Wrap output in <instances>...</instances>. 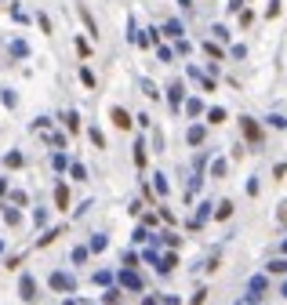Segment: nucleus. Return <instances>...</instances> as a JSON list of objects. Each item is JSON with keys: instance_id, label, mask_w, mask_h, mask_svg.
Instances as JSON below:
<instances>
[{"instance_id": "obj_5", "label": "nucleus", "mask_w": 287, "mask_h": 305, "mask_svg": "<svg viewBox=\"0 0 287 305\" xmlns=\"http://www.w3.org/2000/svg\"><path fill=\"white\" fill-rule=\"evenodd\" d=\"M182 95H186V87H182V80H178V84H171V87H168V102H171L174 109L182 106Z\"/></svg>"}, {"instance_id": "obj_31", "label": "nucleus", "mask_w": 287, "mask_h": 305, "mask_svg": "<svg viewBox=\"0 0 287 305\" xmlns=\"http://www.w3.org/2000/svg\"><path fill=\"white\" fill-rule=\"evenodd\" d=\"M280 222H287V203H280Z\"/></svg>"}, {"instance_id": "obj_13", "label": "nucleus", "mask_w": 287, "mask_h": 305, "mask_svg": "<svg viewBox=\"0 0 287 305\" xmlns=\"http://www.w3.org/2000/svg\"><path fill=\"white\" fill-rule=\"evenodd\" d=\"M186 113H189V116H200V113H203V102H200V98H189V102H186Z\"/></svg>"}, {"instance_id": "obj_26", "label": "nucleus", "mask_w": 287, "mask_h": 305, "mask_svg": "<svg viewBox=\"0 0 287 305\" xmlns=\"http://www.w3.org/2000/svg\"><path fill=\"white\" fill-rule=\"evenodd\" d=\"M80 80H84L87 87H95V73H91V69H80Z\"/></svg>"}, {"instance_id": "obj_4", "label": "nucleus", "mask_w": 287, "mask_h": 305, "mask_svg": "<svg viewBox=\"0 0 287 305\" xmlns=\"http://www.w3.org/2000/svg\"><path fill=\"white\" fill-rule=\"evenodd\" d=\"M240 127H244V135L251 138V142H258V138H262V131H258V124H255L251 116H244V120H240Z\"/></svg>"}, {"instance_id": "obj_32", "label": "nucleus", "mask_w": 287, "mask_h": 305, "mask_svg": "<svg viewBox=\"0 0 287 305\" xmlns=\"http://www.w3.org/2000/svg\"><path fill=\"white\" fill-rule=\"evenodd\" d=\"M4 189H7V182H4V178H0V193H4Z\"/></svg>"}, {"instance_id": "obj_20", "label": "nucleus", "mask_w": 287, "mask_h": 305, "mask_svg": "<svg viewBox=\"0 0 287 305\" xmlns=\"http://www.w3.org/2000/svg\"><path fill=\"white\" fill-rule=\"evenodd\" d=\"M87 135H91V142H95V145H98V149H102V145H106V135H102V131H98V127H91V131H87Z\"/></svg>"}, {"instance_id": "obj_33", "label": "nucleus", "mask_w": 287, "mask_h": 305, "mask_svg": "<svg viewBox=\"0 0 287 305\" xmlns=\"http://www.w3.org/2000/svg\"><path fill=\"white\" fill-rule=\"evenodd\" d=\"M284 298H287V283H284Z\"/></svg>"}, {"instance_id": "obj_19", "label": "nucleus", "mask_w": 287, "mask_h": 305, "mask_svg": "<svg viewBox=\"0 0 287 305\" xmlns=\"http://www.w3.org/2000/svg\"><path fill=\"white\" fill-rule=\"evenodd\" d=\"M62 120H66V127H69V131H77V127H80V116H77V113H73V109H69V113H66V116H62Z\"/></svg>"}, {"instance_id": "obj_27", "label": "nucleus", "mask_w": 287, "mask_h": 305, "mask_svg": "<svg viewBox=\"0 0 287 305\" xmlns=\"http://www.w3.org/2000/svg\"><path fill=\"white\" fill-rule=\"evenodd\" d=\"M153 178H156V193L164 196V193H168V182H164V174H153Z\"/></svg>"}, {"instance_id": "obj_21", "label": "nucleus", "mask_w": 287, "mask_h": 305, "mask_svg": "<svg viewBox=\"0 0 287 305\" xmlns=\"http://www.w3.org/2000/svg\"><path fill=\"white\" fill-rule=\"evenodd\" d=\"M142 91H145L149 98H160V91H156V84H153V80H142Z\"/></svg>"}, {"instance_id": "obj_16", "label": "nucleus", "mask_w": 287, "mask_h": 305, "mask_svg": "<svg viewBox=\"0 0 287 305\" xmlns=\"http://www.w3.org/2000/svg\"><path fill=\"white\" fill-rule=\"evenodd\" d=\"M229 215H233V203L222 200V203H218V211H215V218H229Z\"/></svg>"}, {"instance_id": "obj_1", "label": "nucleus", "mask_w": 287, "mask_h": 305, "mask_svg": "<svg viewBox=\"0 0 287 305\" xmlns=\"http://www.w3.org/2000/svg\"><path fill=\"white\" fill-rule=\"evenodd\" d=\"M51 287H55V291H73L77 283H73V276H66V273H55V276H51Z\"/></svg>"}, {"instance_id": "obj_9", "label": "nucleus", "mask_w": 287, "mask_h": 305, "mask_svg": "<svg viewBox=\"0 0 287 305\" xmlns=\"http://www.w3.org/2000/svg\"><path fill=\"white\" fill-rule=\"evenodd\" d=\"M186 138H189V145H200V142H203V127H200V124H193Z\"/></svg>"}, {"instance_id": "obj_12", "label": "nucleus", "mask_w": 287, "mask_h": 305, "mask_svg": "<svg viewBox=\"0 0 287 305\" xmlns=\"http://www.w3.org/2000/svg\"><path fill=\"white\" fill-rule=\"evenodd\" d=\"M222 120H226V109H222V106L207 109V124H222Z\"/></svg>"}, {"instance_id": "obj_34", "label": "nucleus", "mask_w": 287, "mask_h": 305, "mask_svg": "<svg viewBox=\"0 0 287 305\" xmlns=\"http://www.w3.org/2000/svg\"><path fill=\"white\" fill-rule=\"evenodd\" d=\"M0 251H4V244H0Z\"/></svg>"}, {"instance_id": "obj_2", "label": "nucleus", "mask_w": 287, "mask_h": 305, "mask_svg": "<svg viewBox=\"0 0 287 305\" xmlns=\"http://www.w3.org/2000/svg\"><path fill=\"white\" fill-rule=\"evenodd\" d=\"M109 116H113V124L120 127V131H127V127H131V113H127V109H120V106H116Z\"/></svg>"}, {"instance_id": "obj_6", "label": "nucleus", "mask_w": 287, "mask_h": 305, "mask_svg": "<svg viewBox=\"0 0 287 305\" xmlns=\"http://www.w3.org/2000/svg\"><path fill=\"white\" fill-rule=\"evenodd\" d=\"M120 283H124V287H131V291H142V280H138V273H120Z\"/></svg>"}, {"instance_id": "obj_23", "label": "nucleus", "mask_w": 287, "mask_h": 305, "mask_svg": "<svg viewBox=\"0 0 287 305\" xmlns=\"http://www.w3.org/2000/svg\"><path fill=\"white\" fill-rule=\"evenodd\" d=\"M203 51H207V55H211V58H222V48H218V44H211V40H207V44H203Z\"/></svg>"}, {"instance_id": "obj_3", "label": "nucleus", "mask_w": 287, "mask_h": 305, "mask_svg": "<svg viewBox=\"0 0 287 305\" xmlns=\"http://www.w3.org/2000/svg\"><path fill=\"white\" fill-rule=\"evenodd\" d=\"M18 291H22V298H26V302H33V298H36V283H33V276H22Z\"/></svg>"}, {"instance_id": "obj_24", "label": "nucleus", "mask_w": 287, "mask_h": 305, "mask_svg": "<svg viewBox=\"0 0 287 305\" xmlns=\"http://www.w3.org/2000/svg\"><path fill=\"white\" fill-rule=\"evenodd\" d=\"M4 222H7V225H15V222H18V211H15V207H4Z\"/></svg>"}, {"instance_id": "obj_17", "label": "nucleus", "mask_w": 287, "mask_h": 305, "mask_svg": "<svg viewBox=\"0 0 287 305\" xmlns=\"http://www.w3.org/2000/svg\"><path fill=\"white\" fill-rule=\"evenodd\" d=\"M106 247H109V240L102 236V233H98V236H91V251H106Z\"/></svg>"}, {"instance_id": "obj_22", "label": "nucleus", "mask_w": 287, "mask_h": 305, "mask_svg": "<svg viewBox=\"0 0 287 305\" xmlns=\"http://www.w3.org/2000/svg\"><path fill=\"white\" fill-rule=\"evenodd\" d=\"M164 33H168V36H182V22H168V26H164Z\"/></svg>"}, {"instance_id": "obj_15", "label": "nucleus", "mask_w": 287, "mask_h": 305, "mask_svg": "<svg viewBox=\"0 0 287 305\" xmlns=\"http://www.w3.org/2000/svg\"><path fill=\"white\" fill-rule=\"evenodd\" d=\"M69 174H73V178H77V182H84V178H87L84 164H69Z\"/></svg>"}, {"instance_id": "obj_14", "label": "nucleus", "mask_w": 287, "mask_h": 305, "mask_svg": "<svg viewBox=\"0 0 287 305\" xmlns=\"http://www.w3.org/2000/svg\"><path fill=\"white\" fill-rule=\"evenodd\" d=\"M135 164H138V167L145 164V142H142V138L135 142Z\"/></svg>"}, {"instance_id": "obj_10", "label": "nucleus", "mask_w": 287, "mask_h": 305, "mask_svg": "<svg viewBox=\"0 0 287 305\" xmlns=\"http://www.w3.org/2000/svg\"><path fill=\"white\" fill-rule=\"evenodd\" d=\"M4 164H7V167H22V153H18V149L4 153Z\"/></svg>"}, {"instance_id": "obj_18", "label": "nucleus", "mask_w": 287, "mask_h": 305, "mask_svg": "<svg viewBox=\"0 0 287 305\" xmlns=\"http://www.w3.org/2000/svg\"><path fill=\"white\" fill-rule=\"evenodd\" d=\"M156 269H160V273H171V269H174V254H164V258H160V265H156Z\"/></svg>"}, {"instance_id": "obj_7", "label": "nucleus", "mask_w": 287, "mask_h": 305, "mask_svg": "<svg viewBox=\"0 0 287 305\" xmlns=\"http://www.w3.org/2000/svg\"><path fill=\"white\" fill-rule=\"evenodd\" d=\"M11 55L15 58H29V44L26 40H11Z\"/></svg>"}, {"instance_id": "obj_29", "label": "nucleus", "mask_w": 287, "mask_h": 305, "mask_svg": "<svg viewBox=\"0 0 287 305\" xmlns=\"http://www.w3.org/2000/svg\"><path fill=\"white\" fill-rule=\"evenodd\" d=\"M222 171H226V160H215V164H211V174H215V178H218Z\"/></svg>"}, {"instance_id": "obj_25", "label": "nucleus", "mask_w": 287, "mask_h": 305, "mask_svg": "<svg viewBox=\"0 0 287 305\" xmlns=\"http://www.w3.org/2000/svg\"><path fill=\"white\" fill-rule=\"evenodd\" d=\"M51 164H55V167H58V171H62V167H66V164H69V160H66V153H55V156H51Z\"/></svg>"}, {"instance_id": "obj_8", "label": "nucleus", "mask_w": 287, "mask_h": 305, "mask_svg": "<svg viewBox=\"0 0 287 305\" xmlns=\"http://www.w3.org/2000/svg\"><path fill=\"white\" fill-rule=\"evenodd\" d=\"M0 102H4V109H15V106H18V95L4 87V91H0Z\"/></svg>"}, {"instance_id": "obj_11", "label": "nucleus", "mask_w": 287, "mask_h": 305, "mask_svg": "<svg viewBox=\"0 0 287 305\" xmlns=\"http://www.w3.org/2000/svg\"><path fill=\"white\" fill-rule=\"evenodd\" d=\"M55 203H58V207H69V189H66V186L55 189Z\"/></svg>"}, {"instance_id": "obj_30", "label": "nucleus", "mask_w": 287, "mask_h": 305, "mask_svg": "<svg viewBox=\"0 0 287 305\" xmlns=\"http://www.w3.org/2000/svg\"><path fill=\"white\" fill-rule=\"evenodd\" d=\"M269 124H273V127H287V120H284V116H269Z\"/></svg>"}, {"instance_id": "obj_28", "label": "nucleus", "mask_w": 287, "mask_h": 305, "mask_svg": "<svg viewBox=\"0 0 287 305\" xmlns=\"http://www.w3.org/2000/svg\"><path fill=\"white\" fill-rule=\"evenodd\" d=\"M55 236H58V229H51V233H44L40 240H36V244H40V247H44V244H51V240H55Z\"/></svg>"}]
</instances>
